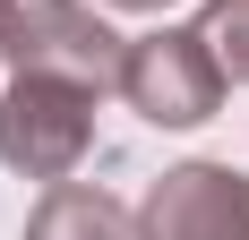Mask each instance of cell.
I'll list each match as a JSON object with an SVG mask.
<instances>
[{"label":"cell","instance_id":"2","mask_svg":"<svg viewBox=\"0 0 249 240\" xmlns=\"http://www.w3.org/2000/svg\"><path fill=\"white\" fill-rule=\"evenodd\" d=\"M121 95H129V112L155 120V129H198V120L224 112L232 77H224V60H215V43H206L198 26H155V34H129Z\"/></svg>","mask_w":249,"mask_h":240},{"label":"cell","instance_id":"5","mask_svg":"<svg viewBox=\"0 0 249 240\" xmlns=\"http://www.w3.org/2000/svg\"><path fill=\"white\" fill-rule=\"evenodd\" d=\"M26 240H138V215H129L112 189L52 180V189H43V206L26 215Z\"/></svg>","mask_w":249,"mask_h":240},{"label":"cell","instance_id":"6","mask_svg":"<svg viewBox=\"0 0 249 240\" xmlns=\"http://www.w3.org/2000/svg\"><path fill=\"white\" fill-rule=\"evenodd\" d=\"M198 34L215 43V60H224L232 86H249V0H206V9H198Z\"/></svg>","mask_w":249,"mask_h":240},{"label":"cell","instance_id":"3","mask_svg":"<svg viewBox=\"0 0 249 240\" xmlns=\"http://www.w3.org/2000/svg\"><path fill=\"white\" fill-rule=\"evenodd\" d=\"M95 86H77V77H18L9 95H0V163L18 171V180H69L86 163V146H95Z\"/></svg>","mask_w":249,"mask_h":240},{"label":"cell","instance_id":"4","mask_svg":"<svg viewBox=\"0 0 249 240\" xmlns=\"http://www.w3.org/2000/svg\"><path fill=\"white\" fill-rule=\"evenodd\" d=\"M138 240H249V180L232 163H172L138 206Z\"/></svg>","mask_w":249,"mask_h":240},{"label":"cell","instance_id":"1","mask_svg":"<svg viewBox=\"0 0 249 240\" xmlns=\"http://www.w3.org/2000/svg\"><path fill=\"white\" fill-rule=\"evenodd\" d=\"M129 34L86 9V0H0V60L18 77H77L95 95H121Z\"/></svg>","mask_w":249,"mask_h":240},{"label":"cell","instance_id":"7","mask_svg":"<svg viewBox=\"0 0 249 240\" xmlns=\"http://www.w3.org/2000/svg\"><path fill=\"white\" fill-rule=\"evenodd\" d=\"M103 9H172V0H103Z\"/></svg>","mask_w":249,"mask_h":240}]
</instances>
